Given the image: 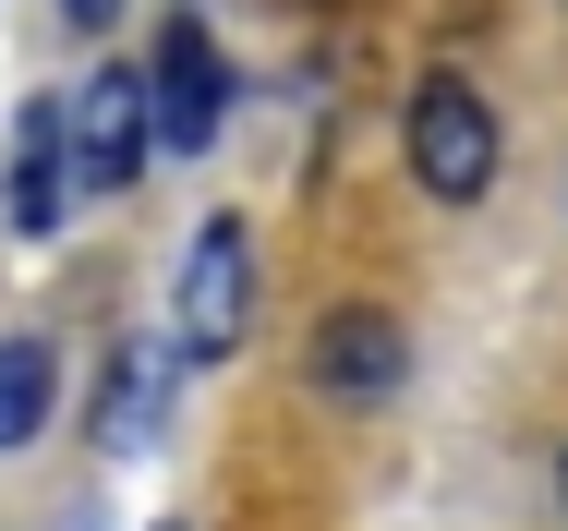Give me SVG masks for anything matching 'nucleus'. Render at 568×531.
Listing matches in <instances>:
<instances>
[{"instance_id":"obj_1","label":"nucleus","mask_w":568,"mask_h":531,"mask_svg":"<svg viewBox=\"0 0 568 531\" xmlns=\"http://www.w3.org/2000/svg\"><path fill=\"white\" fill-rule=\"evenodd\" d=\"M399 157H412L424 206H484L496 194V109L471 98L459 73H424L412 109H399Z\"/></svg>"},{"instance_id":"obj_2","label":"nucleus","mask_w":568,"mask_h":531,"mask_svg":"<svg viewBox=\"0 0 568 531\" xmlns=\"http://www.w3.org/2000/svg\"><path fill=\"white\" fill-rule=\"evenodd\" d=\"M242 326H254V229L206 217L182 254V290H170V338H182V362H230Z\"/></svg>"},{"instance_id":"obj_3","label":"nucleus","mask_w":568,"mask_h":531,"mask_svg":"<svg viewBox=\"0 0 568 531\" xmlns=\"http://www.w3.org/2000/svg\"><path fill=\"white\" fill-rule=\"evenodd\" d=\"M303 387H315V399H339V411L399 399V387H412V326L387 315V303H339V315L303 338Z\"/></svg>"},{"instance_id":"obj_4","label":"nucleus","mask_w":568,"mask_h":531,"mask_svg":"<svg viewBox=\"0 0 568 531\" xmlns=\"http://www.w3.org/2000/svg\"><path fill=\"white\" fill-rule=\"evenodd\" d=\"M145 145H158V85L121 73V61H110V73H85V98H73V194H85V206L133 194Z\"/></svg>"},{"instance_id":"obj_5","label":"nucleus","mask_w":568,"mask_h":531,"mask_svg":"<svg viewBox=\"0 0 568 531\" xmlns=\"http://www.w3.org/2000/svg\"><path fill=\"white\" fill-rule=\"evenodd\" d=\"M145 85H158V145H170V157H206V145H219V121H230V61H219V37H206V12H170Z\"/></svg>"},{"instance_id":"obj_6","label":"nucleus","mask_w":568,"mask_h":531,"mask_svg":"<svg viewBox=\"0 0 568 531\" xmlns=\"http://www.w3.org/2000/svg\"><path fill=\"white\" fill-rule=\"evenodd\" d=\"M73 206V109H24V170H12V229L49 242Z\"/></svg>"},{"instance_id":"obj_7","label":"nucleus","mask_w":568,"mask_h":531,"mask_svg":"<svg viewBox=\"0 0 568 531\" xmlns=\"http://www.w3.org/2000/svg\"><path fill=\"white\" fill-rule=\"evenodd\" d=\"M170 350H182V338H121V350H110V411H98V447H121V459H133V447L158 435V387H170Z\"/></svg>"},{"instance_id":"obj_8","label":"nucleus","mask_w":568,"mask_h":531,"mask_svg":"<svg viewBox=\"0 0 568 531\" xmlns=\"http://www.w3.org/2000/svg\"><path fill=\"white\" fill-rule=\"evenodd\" d=\"M49 399H61V350L49 338H0V447L49 435Z\"/></svg>"},{"instance_id":"obj_9","label":"nucleus","mask_w":568,"mask_h":531,"mask_svg":"<svg viewBox=\"0 0 568 531\" xmlns=\"http://www.w3.org/2000/svg\"><path fill=\"white\" fill-rule=\"evenodd\" d=\"M61 12H73V24H110V12H121V0H61Z\"/></svg>"},{"instance_id":"obj_10","label":"nucleus","mask_w":568,"mask_h":531,"mask_svg":"<svg viewBox=\"0 0 568 531\" xmlns=\"http://www.w3.org/2000/svg\"><path fill=\"white\" fill-rule=\"evenodd\" d=\"M557 508H568V447H557Z\"/></svg>"},{"instance_id":"obj_11","label":"nucleus","mask_w":568,"mask_h":531,"mask_svg":"<svg viewBox=\"0 0 568 531\" xmlns=\"http://www.w3.org/2000/svg\"><path fill=\"white\" fill-rule=\"evenodd\" d=\"M170 531H182V520H170Z\"/></svg>"}]
</instances>
